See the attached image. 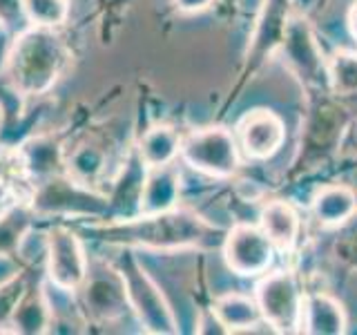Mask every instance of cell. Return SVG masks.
Here are the masks:
<instances>
[{"mask_svg": "<svg viewBox=\"0 0 357 335\" xmlns=\"http://www.w3.org/2000/svg\"><path fill=\"white\" fill-rule=\"evenodd\" d=\"M78 232L89 239L114 248L145 251H181V248H217L223 246L228 230L208 223L188 208H172L156 215H134L123 219L85 221Z\"/></svg>", "mask_w": 357, "mask_h": 335, "instance_id": "cell-1", "label": "cell"}, {"mask_svg": "<svg viewBox=\"0 0 357 335\" xmlns=\"http://www.w3.org/2000/svg\"><path fill=\"white\" fill-rule=\"evenodd\" d=\"M70 59L72 52L59 29L27 25L14 36L3 76L11 92L22 98H38L56 87Z\"/></svg>", "mask_w": 357, "mask_h": 335, "instance_id": "cell-2", "label": "cell"}, {"mask_svg": "<svg viewBox=\"0 0 357 335\" xmlns=\"http://www.w3.org/2000/svg\"><path fill=\"white\" fill-rule=\"evenodd\" d=\"M29 206L36 212V217L85 221L112 219L107 193H98L94 186L78 181L67 172L52 174L33 184Z\"/></svg>", "mask_w": 357, "mask_h": 335, "instance_id": "cell-3", "label": "cell"}, {"mask_svg": "<svg viewBox=\"0 0 357 335\" xmlns=\"http://www.w3.org/2000/svg\"><path fill=\"white\" fill-rule=\"evenodd\" d=\"M114 264L123 275V282H126L130 311L137 315L143 331L152 335L178 333V322L170 304L139 262V257L134 255V248H121V255Z\"/></svg>", "mask_w": 357, "mask_h": 335, "instance_id": "cell-4", "label": "cell"}, {"mask_svg": "<svg viewBox=\"0 0 357 335\" xmlns=\"http://www.w3.org/2000/svg\"><path fill=\"white\" fill-rule=\"evenodd\" d=\"M178 156L192 170L228 179L239 170V143L226 128H199L181 137Z\"/></svg>", "mask_w": 357, "mask_h": 335, "instance_id": "cell-5", "label": "cell"}, {"mask_svg": "<svg viewBox=\"0 0 357 335\" xmlns=\"http://www.w3.org/2000/svg\"><path fill=\"white\" fill-rule=\"evenodd\" d=\"M255 302L259 306L261 320L271 324L275 333H299L304 295L295 273L275 271L264 273L255 288Z\"/></svg>", "mask_w": 357, "mask_h": 335, "instance_id": "cell-6", "label": "cell"}, {"mask_svg": "<svg viewBox=\"0 0 357 335\" xmlns=\"http://www.w3.org/2000/svg\"><path fill=\"white\" fill-rule=\"evenodd\" d=\"M89 273V255L81 232L56 223L47 228V251H45V279L54 286L78 293Z\"/></svg>", "mask_w": 357, "mask_h": 335, "instance_id": "cell-7", "label": "cell"}, {"mask_svg": "<svg viewBox=\"0 0 357 335\" xmlns=\"http://www.w3.org/2000/svg\"><path fill=\"white\" fill-rule=\"evenodd\" d=\"M76 295L87 320L112 322L123 318L126 313H132L126 282H123V275L114 262H89V273Z\"/></svg>", "mask_w": 357, "mask_h": 335, "instance_id": "cell-8", "label": "cell"}, {"mask_svg": "<svg viewBox=\"0 0 357 335\" xmlns=\"http://www.w3.org/2000/svg\"><path fill=\"white\" fill-rule=\"evenodd\" d=\"M223 260L232 273L241 277H259L275 262V246L268 234L252 223H237L223 239Z\"/></svg>", "mask_w": 357, "mask_h": 335, "instance_id": "cell-9", "label": "cell"}, {"mask_svg": "<svg viewBox=\"0 0 357 335\" xmlns=\"http://www.w3.org/2000/svg\"><path fill=\"white\" fill-rule=\"evenodd\" d=\"M286 139V126L271 110H252L237 126V143L248 159L266 161L279 152Z\"/></svg>", "mask_w": 357, "mask_h": 335, "instance_id": "cell-10", "label": "cell"}, {"mask_svg": "<svg viewBox=\"0 0 357 335\" xmlns=\"http://www.w3.org/2000/svg\"><path fill=\"white\" fill-rule=\"evenodd\" d=\"M178 195H181V172L176 163L148 168L139 199V215H156L176 208Z\"/></svg>", "mask_w": 357, "mask_h": 335, "instance_id": "cell-11", "label": "cell"}, {"mask_svg": "<svg viewBox=\"0 0 357 335\" xmlns=\"http://www.w3.org/2000/svg\"><path fill=\"white\" fill-rule=\"evenodd\" d=\"M284 50L288 52L290 61H293L299 72L304 74L301 78H306L310 83H321V70H324V63H321V54L315 45V38L308 29V25L304 20L293 18L286 22V31H284Z\"/></svg>", "mask_w": 357, "mask_h": 335, "instance_id": "cell-12", "label": "cell"}, {"mask_svg": "<svg viewBox=\"0 0 357 335\" xmlns=\"http://www.w3.org/2000/svg\"><path fill=\"white\" fill-rule=\"evenodd\" d=\"M301 331H306L308 335H344L346 333L344 306L326 293L304 295Z\"/></svg>", "mask_w": 357, "mask_h": 335, "instance_id": "cell-13", "label": "cell"}, {"mask_svg": "<svg viewBox=\"0 0 357 335\" xmlns=\"http://www.w3.org/2000/svg\"><path fill=\"white\" fill-rule=\"evenodd\" d=\"M148 168L143 165L137 152H132L128 163L123 165L119 179L112 186L109 197V208H112V219H123V217H134L139 215V199L143 190V179Z\"/></svg>", "mask_w": 357, "mask_h": 335, "instance_id": "cell-14", "label": "cell"}, {"mask_svg": "<svg viewBox=\"0 0 357 335\" xmlns=\"http://www.w3.org/2000/svg\"><path fill=\"white\" fill-rule=\"evenodd\" d=\"M210 311L223 324L226 333H252L255 327L264 322L255 297L243 293H226L217 297Z\"/></svg>", "mask_w": 357, "mask_h": 335, "instance_id": "cell-15", "label": "cell"}, {"mask_svg": "<svg viewBox=\"0 0 357 335\" xmlns=\"http://www.w3.org/2000/svg\"><path fill=\"white\" fill-rule=\"evenodd\" d=\"M259 228L268 234L275 248L293 251L299 237V215L288 201H271L261 208Z\"/></svg>", "mask_w": 357, "mask_h": 335, "instance_id": "cell-16", "label": "cell"}, {"mask_svg": "<svg viewBox=\"0 0 357 335\" xmlns=\"http://www.w3.org/2000/svg\"><path fill=\"white\" fill-rule=\"evenodd\" d=\"M20 154L25 159V168L36 184L40 179H47L52 174L67 172L65 170V156L59 141L52 137H31L20 145Z\"/></svg>", "mask_w": 357, "mask_h": 335, "instance_id": "cell-17", "label": "cell"}, {"mask_svg": "<svg viewBox=\"0 0 357 335\" xmlns=\"http://www.w3.org/2000/svg\"><path fill=\"white\" fill-rule=\"evenodd\" d=\"M181 150V134L170 126H154L141 134L134 152L145 168H161L174 163Z\"/></svg>", "mask_w": 357, "mask_h": 335, "instance_id": "cell-18", "label": "cell"}, {"mask_svg": "<svg viewBox=\"0 0 357 335\" xmlns=\"http://www.w3.org/2000/svg\"><path fill=\"white\" fill-rule=\"evenodd\" d=\"M357 210V197L349 186H326L312 197V215L321 226L346 223Z\"/></svg>", "mask_w": 357, "mask_h": 335, "instance_id": "cell-19", "label": "cell"}, {"mask_svg": "<svg viewBox=\"0 0 357 335\" xmlns=\"http://www.w3.org/2000/svg\"><path fill=\"white\" fill-rule=\"evenodd\" d=\"M36 212L27 199H14L0 210V255H16L22 237L33 228Z\"/></svg>", "mask_w": 357, "mask_h": 335, "instance_id": "cell-20", "label": "cell"}, {"mask_svg": "<svg viewBox=\"0 0 357 335\" xmlns=\"http://www.w3.org/2000/svg\"><path fill=\"white\" fill-rule=\"evenodd\" d=\"M9 324L14 327L16 333H27V335L50 333V308L40 286L38 288L27 286L25 295L20 297Z\"/></svg>", "mask_w": 357, "mask_h": 335, "instance_id": "cell-21", "label": "cell"}, {"mask_svg": "<svg viewBox=\"0 0 357 335\" xmlns=\"http://www.w3.org/2000/svg\"><path fill=\"white\" fill-rule=\"evenodd\" d=\"M105 152L94 145H78V148L65 159V170L70 177L78 179L87 186H94L100 172L105 170Z\"/></svg>", "mask_w": 357, "mask_h": 335, "instance_id": "cell-22", "label": "cell"}, {"mask_svg": "<svg viewBox=\"0 0 357 335\" xmlns=\"http://www.w3.org/2000/svg\"><path fill=\"white\" fill-rule=\"evenodd\" d=\"M29 25L59 29L70 18L72 0H22Z\"/></svg>", "mask_w": 357, "mask_h": 335, "instance_id": "cell-23", "label": "cell"}, {"mask_svg": "<svg viewBox=\"0 0 357 335\" xmlns=\"http://www.w3.org/2000/svg\"><path fill=\"white\" fill-rule=\"evenodd\" d=\"M25 290H27V282L22 275H18V277L11 279V282L0 286V327L9 324L20 297L25 295Z\"/></svg>", "mask_w": 357, "mask_h": 335, "instance_id": "cell-24", "label": "cell"}, {"mask_svg": "<svg viewBox=\"0 0 357 335\" xmlns=\"http://www.w3.org/2000/svg\"><path fill=\"white\" fill-rule=\"evenodd\" d=\"M29 25L22 0H0V27L18 34Z\"/></svg>", "mask_w": 357, "mask_h": 335, "instance_id": "cell-25", "label": "cell"}, {"mask_svg": "<svg viewBox=\"0 0 357 335\" xmlns=\"http://www.w3.org/2000/svg\"><path fill=\"white\" fill-rule=\"evenodd\" d=\"M172 3L181 14H201V11H206L215 0H172Z\"/></svg>", "mask_w": 357, "mask_h": 335, "instance_id": "cell-26", "label": "cell"}, {"mask_svg": "<svg viewBox=\"0 0 357 335\" xmlns=\"http://www.w3.org/2000/svg\"><path fill=\"white\" fill-rule=\"evenodd\" d=\"M346 22H349V31H351V36L357 40V0L353 3V7L349 9V18H346Z\"/></svg>", "mask_w": 357, "mask_h": 335, "instance_id": "cell-27", "label": "cell"}, {"mask_svg": "<svg viewBox=\"0 0 357 335\" xmlns=\"http://www.w3.org/2000/svg\"><path fill=\"white\" fill-rule=\"evenodd\" d=\"M5 126V105H3V100H0V130H3Z\"/></svg>", "mask_w": 357, "mask_h": 335, "instance_id": "cell-28", "label": "cell"}]
</instances>
